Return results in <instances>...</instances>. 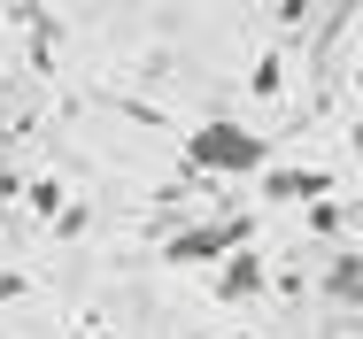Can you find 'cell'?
<instances>
[{"label": "cell", "mask_w": 363, "mask_h": 339, "mask_svg": "<svg viewBox=\"0 0 363 339\" xmlns=\"http://www.w3.org/2000/svg\"><path fill=\"white\" fill-rule=\"evenodd\" d=\"M186 162L209 170V178H255V170H271V139H255L232 116H209L201 132L186 139Z\"/></svg>", "instance_id": "1"}, {"label": "cell", "mask_w": 363, "mask_h": 339, "mask_svg": "<svg viewBox=\"0 0 363 339\" xmlns=\"http://www.w3.org/2000/svg\"><path fill=\"white\" fill-rule=\"evenodd\" d=\"M240 239H247V231L224 216V224H201V231H178V239H170V263H209V255H240Z\"/></svg>", "instance_id": "2"}, {"label": "cell", "mask_w": 363, "mask_h": 339, "mask_svg": "<svg viewBox=\"0 0 363 339\" xmlns=\"http://www.w3.org/2000/svg\"><path fill=\"white\" fill-rule=\"evenodd\" d=\"M217 293H224V301H255V293H263V255H247V247H240V255H224Z\"/></svg>", "instance_id": "3"}, {"label": "cell", "mask_w": 363, "mask_h": 339, "mask_svg": "<svg viewBox=\"0 0 363 339\" xmlns=\"http://www.w3.org/2000/svg\"><path fill=\"white\" fill-rule=\"evenodd\" d=\"M325 185H333L325 170H271V193H279V201H309V193H325Z\"/></svg>", "instance_id": "4"}, {"label": "cell", "mask_w": 363, "mask_h": 339, "mask_svg": "<svg viewBox=\"0 0 363 339\" xmlns=\"http://www.w3.org/2000/svg\"><path fill=\"white\" fill-rule=\"evenodd\" d=\"M325 285H333V301H356V293H363V263H333Z\"/></svg>", "instance_id": "5"}, {"label": "cell", "mask_w": 363, "mask_h": 339, "mask_svg": "<svg viewBox=\"0 0 363 339\" xmlns=\"http://www.w3.org/2000/svg\"><path fill=\"white\" fill-rule=\"evenodd\" d=\"M224 339H247V332H224Z\"/></svg>", "instance_id": "6"}]
</instances>
